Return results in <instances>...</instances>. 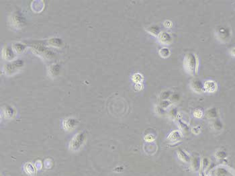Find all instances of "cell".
Instances as JSON below:
<instances>
[{
	"instance_id": "obj_1",
	"label": "cell",
	"mask_w": 235,
	"mask_h": 176,
	"mask_svg": "<svg viewBox=\"0 0 235 176\" xmlns=\"http://www.w3.org/2000/svg\"><path fill=\"white\" fill-rule=\"evenodd\" d=\"M200 63L198 56L196 53L189 52L184 56L183 66L187 74L192 77H196L198 75L200 71Z\"/></svg>"
},
{
	"instance_id": "obj_2",
	"label": "cell",
	"mask_w": 235,
	"mask_h": 176,
	"mask_svg": "<svg viewBox=\"0 0 235 176\" xmlns=\"http://www.w3.org/2000/svg\"><path fill=\"white\" fill-rule=\"evenodd\" d=\"M9 24L14 30H21L26 26V19L20 11H15L9 17Z\"/></svg>"
},
{
	"instance_id": "obj_3",
	"label": "cell",
	"mask_w": 235,
	"mask_h": 176,
	"mask_svg": "<svg viewBox=\"0 0 235 176\" xmlns=\"http://www.w3.org/2000/svg\"><path fill=\"white\" fill-rule=\"evenodd\" d=\"M85 140H86V134L85 131L77 133L72 138L69 144V150L73 152L79 151L84 145Z\"/></svg>"
},
{
	"instance_id": "obj_4",
	"label": "cell",
	"mask_w": 235,
	"mask_h": 176,
	"mask_svg": "<svg viewBox=\"0 0 235 176\" xmlns=\"http://www.w3.org/2000/svg\"><path fill=\"white\" fill-rule=\"evenodd\" d=\"M24 66V62L22 59H17L12 61L10 63H7L4 66V72L7 76H12L22 69Z\"/></svg>"
},
{
	"instance_id": "obj_5",
	"label": "cell",
	"mask_w": 235,
	"mask_h": 176,
	"mask_svg": "<svg viewBox=\"0 0 235 176\" xmlns=\"http://www.w3.org/2000/svg\"><path fill=\"white\" fill-rule=\"evenodd\" d=\"M231 30L229 27L219 26L216 29V38L222 43H227L231 38Z\"/></svg>"
},
{
	"instance_id": "obj_6",
	"label": "cell",
	"mask_w": 235,
	"mask_h": 176,
	"mask_svg": "<svg viewBox=\"0 0 235 176\" xmlns=\"http://www.w3.org/2000/svg\"><path fill=\"white\" fill-rule=\"evenodd\" d=\"M32 49L35 52L36 54L38 55H40L42 57L46 58V59H50V58L53 57V53L50 51L46 48L42 46V44H34L32 46Z\"/></svg>"
},
{
	"instance_id": "obj_7",
	"label": "cell",
	"mask_w": 235,
	"mask_h": 176,
	"mask_svg": "<svg viewBox=\"0 0 235 176\" xmlns=\"http://www.w3.org/2000/svg\"><path fill=\"white\" fill-rule=\"evenodd\" d=\"M157 41L160 44L163 45L165 46H169L172 44L173 42V37L171 34L168 32L162 31L159 37L157 38Z\"/></svg>"
},
{
	"instance_id": "obj_8",
	"label": "cell",
	"mask_w": 235,
	"mask_h": 176,
	"mask_svg": "<svg viewBox=\"0 0 235 176\" xmlns=\"http://www.w3.org/2000/svg\"><path fill=\"white\" fill-rule=\"evenodd\" d=\"M78 125V121L74 118H67L63 120L62 126L63 129L67 132H71L75 129Z\"/></svg>"
},
{
	"instance_id": "obj_9",
	"label": "cell",
	"mask_w": 235,
	"mask_h": 176,
	"mask_svg": "<svg viewBox=\"0 0 235 176\" xmlns=\"http://www.w3.org/2000/svg\"><path fill=\"white\" fill-rule=\"evenodd\" d=\"M15 55L16 54L13 51L12 46L6 45L2 49L1 56L4 60L8 61H12L15 59Z\"/></svg>"
},
{
	"instance_id": "obj_10",
	"label": "cell",
	"mask_w": 235,
	"mask_h": 176,
	"mask_svg": "<svg viewBox=\"0 0 235 176\" xmlns=\"http://www.w3.org/2000/svg\"><path fill=\"white\" fill-rule=\"evenodd\" d=\"M189 86L194 93L201 94L205 92L204 83L198 80H192L189 83Z\"/></svg>"
},
{
	"instance_id": "obj_11",
	"label": "cell",
	"mask_w": 235,
	"mask_h": 176,
	"mask_svg": "<svg viewBox=\"0 0 235 176\" xmlns=\"http://www.w3.org/2000/svg\"><path fill=\"white\" fill-rule=\"evenodd\" d=\"M205 92L208 93H214L218 90V84L214 80H206L204 83Z\"/></svg>"
},
{
	"instance_id": "obj_12",
	"label": "cell",
	"mask_w": 235,
	"mask_h": 176,
	"mask_svg": "<svg viewBox=\"0 0 235 176\" xmlns=\"http://www.w3.org/2000/svg\"><path fill=\"white\" fill-rule=\"evenodd\" d=\"M61 67L60 65L57 63H54L50 65L48 68V74L49 76L51 78H55L59 75Z\"/></svg>"
},
{
	"instance_id": "obj_13",
	"label": "cell",
	"mask_w": 235,
	"mask_h": 176,
	"mask_svg": "<svg viewBox=\"0 0 235 176\" xmlns=\"http://www.w3.org/2000/svg\"><path fill=\"white\" fill-rule=\"evenodd\" d=\"M23 169L25 173L29 176H35L37 174V169H36L35 166L33 165L30 162H27L25 163L23 166Z\"/></svg>"
},
{
	"instance_id": "obj_14",
	"label": "cell",
	"mask_w": 235,
	"mask_h": 176,
	"mask_svg": "<svg viewBox=\"0 0 235 176\" xmlns=\"http://www.w3.org/2000/svg\"><path fill=\"white\" fill-rule=\"evenodd\" d=\"M15 110L10 106H6L5 107H4L3 111L1 112V114H4V118L6 119L12 118L15 116Z\"/></svg>"
},
{
	"instance_id": "obj_15",
	"label": "cell",
	"mask_w": 235,
	"mask_h": 176,
	"mask_svg": "<svg viewBox=\"0 0 235 176\" xmlns=\"http://www.w3.org/2000/svg\"><path fill=\"white\" fill-rule=\"evenodd\" d=\"M12 46L14 53L17 55H21L24 53L27 48L26 45L22 42H15L12 45Z\"/></svg>"
},
{
	"instance_id": "obj_16",
	"label": "cell",
	"mask_w": 235,
	"mask_h": 176,
	"mask_svg": "<svg viewBox=\"0 0 235 176\" xmlns=\"http://www.w3.org/2000/svg\"><path fill=\"white\" fill-rule=\"evenodd\" d=\"M146 31L147 32L148 34H150L151 35H152V36H153V37H157V38L159 37L160 33L162 32L159 27L158 26H156V25H152V26H148V28H146Z\"/></svg>"
},
{
	"instance_id": "obj_17",
	"label": "cell",
	"mask_w": 235,
	"mask_h": 176,
	"mask_svg": "<svg viewBox=\"0 0 235 176\" xmlns=\"http://www.w3.org/2000/svg\"><path fill=\"white\" fill-rule=\"evenodd\" d=\"M48 44L52 47L55 48H61L63 46V42L61 39L58 38H51L48 40Z\"/></svg>"
},
{
	"instance_id": "obj_18",
	"label": "cell",
	"mask_w": 235,
	"mask_h": 176,
	"mask_svg": "<svg viewBox=\"0 0 235 176\" xmlns=\"http://www.w3.org/2000/svg\"><path fill=\"white\" fill-rule=\"evenodd\" d=\"M159 55L163 58H167L170 57L171 51L167 46H163L159 50Z\"/></svg>"
},
{
	"instance_id": "obj_19",
	"label": "cell",
	"mask_w": 235,
	"mask_h": 176,
	"mask_svg": "<svg viewBox=\"0 0 235 176\" xmlns=\"http://www.w3.org/2000/svg\"><path fill=\"white\" fill-rule=\"evenodd\" d=\"M132 80L133 82L135 83V84H136V83H142L144 81V76L142 75L141 73H134V75L132 76Z\"/></svg>"
},
{
	"instance_id": "obj_20",
	"label": "cell",
	"mask_w": 235,
	"mask_h": 176,
	"mask_svg": "<svg viewBox=\"0 0 235 176\" xmlns=\"http://www.w3.org/2000/svg\"><path fill=\"white\" fill-rule=\"evenodd\" d=\"M171 94H172V93H171L170 90H165V91L162 92L161 95V98L164 100H166L167 98H169L171 96Z\"/></svg>"
},
{
	"instance_id": "obj_21",
	"label": "cell",
	"mask_w": 235,
	"mask_h": 176,
	"mask_svg": "<svg viewBox=\"0 0 235 176\" xmlns=\"http://www.w3.org/2000/svg\"><path fill=\"white\" fill-rule=\"evenodd\" d=\"M163 26H165V28H166L167 29H170L173 27V22L171 20H167L165 21H164Z\"/></svg>"
},
{
	"instance_id": "obj_22",
	"label": "cell",
	"mask_w": 235,
	"mask_h": 176,
	"mask_svg": "<svg viewBox=\"0 0 235 176\" xmlns=\"http://www.w3.org/2000/svg\"><path fill=\"white\" fill-rule=\"evenodd\" d=\"M169 138L171 140L179 139L180 138V135L178 132L174 131L173 133H171V134H170V136H169Z\"/></svg>"
},
{
	"instance_id": "obj_23",
	"label": "cell",
	"mask_w": 235,
	"mask_h": 176,
	"mask_svg": "<svg viewBox=\"0 0 235 176\" xmlns=\"http://www.w3.org/2000/svg\"><path fill=\"white\" fill-rule=\"evenodd\" d=\"M193 116L196 117V118H201L203 116V112L201 111L200 110L197 109L193 112Z\"/></svg>"
},
{
	"instance_id": "obj_24",
	"label": "cell",
	"mask_w": 235,
	"mask_h": 176,
	"mask_svg": "<svg viewBox=\"0 0 235 176\" xmlns=\"http://www.w3.org/2000/svg\"><path fill=\"white\" fill-rule=\"evenodd\" d=\"M52 165H53V161H52L51 159H45L44 161V166L46 169H51L52 168Z\"/></svg>"
},
{
	"instance_id": "obj_25",
	"label": "cell",
	"mask_w": 235,
	"mask_h": 176,
	"mask_svg": "<svg viewBox=\"0 0 235 176\" xmlns=\"http://www.w3.org/2000/svg\"><path fill=\"white\" fill-rule=\"evenodd\" d=\"M134 88H135V89L136 90V91H141V90H142L144 89L143 83H136V84H135Z\"/></svg>"
},
{
	"instance_id": "obj_26",
	"label": "cell",
	"mask_w": 235,
	"mask_h": 176,
	"mask_svg": "<svg viewBox=\"0 0 235 176\" xmlns=\"http://www.w3.org/2000/svg\"><path fill=\"white\" fill-rule=\"evenodd\" d=\"M34 166H35L36 169H37V170H38V171L42 169V162L40 161V160H38V161H37V162L35 163Z\"/></svg>"
},
{
	"instance_id": "obj_27",
	"label": "cell",
	"mask_w": 235,
	"mask_h": 176,
	"mask_svg": "<svg viewBox=\"0 0 235 176\" xmlns=\"http://www.w3.org/2000/svg\"><path fill=\"white\" fill-rule=\"evenodd\" d=\"M145 140L146 141H148V142H151V141H153V138H152V137H151V136H150V135H146V136L145 137Z\"/></svg>"
},
{
	"instance_id": "obj_28",
	"label": "cell",
	"mask_w": 235,
	"mask_h": 176,
	"mask_svg": "<svg viewBox=\"0 0 235 176\" xmlns=\"http://www.w3.org/2000/svg\"><path fill=\"white\" fill-rule=\"evenodd\" d=\"M230 55L232 56V57H235V47H233V48L230 50Z\"/></svg>"
}]
</instances>
